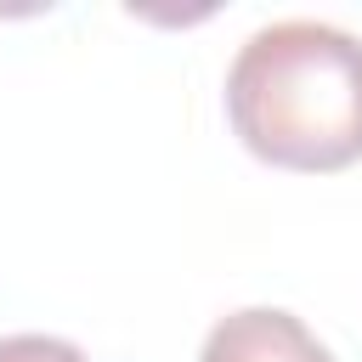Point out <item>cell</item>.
<instances>
[{"label":"cell","mask_w":362,"mask_h":362,"mask_svg":"<svg viewBox=\"0 0 362 362\" xmlns=\"http://www.w3.org/2000/svg\"><path fill=\"white\" fill-rule=\"evenodd\" d=\"M226 119L260 164L351 170L362 158V40L317 17L255 28L226 68Z\"/></svg>","instance_id":"6da1fadb"},{"label":"cell","mask_w":362,"mask_h":362,"mask_svg":"<svg viewBox=\"0 0 362 362\" xmlns=\"http://www.w3.org/2000/svg\"><path fill=\"white\" fill-rule=\"evenodd\" d=\"M198 362H334L328 345L277 305H243L204 334Z\"/></svg>","instance_id":"7a4b0ae2"},{"label":"cell","mask_w":362,"mask_h":362,"mask_svg":"<svg viewBox=\"0 0 362 362\" xmlns=\"http://www.w3.org/2000/svg\"><path fill=\"white\" fill-rule=\"evenodd\" d=\"M0 362H85V351L74 339H57V334H6Z\"/></svg>","instance_id":"3957f363"}]
</instances>
